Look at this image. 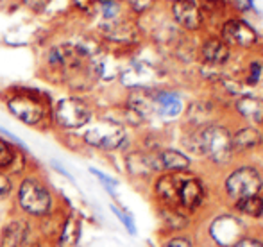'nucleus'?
<instances>
[{"label": "nucleus", "mask_w": 263, "mask_h": 247, "mask_svg": "<svg viewBox=\"0 0 263 247\" xmlns=\"http://www.w3.org/2000/svg\"><path fill=\"white\" fill-rule=\"evenodd\" d=\"M125 138H127V135H125L124 125L109 119L90 124V127L83 132V142L88 147H93V149L99 150L120 149L124 145Z\"/></svg>", "instance_id": "5"}, {"label": "nucleus", "mask_w": 263, "mask_h": 247, "mask_svg": "<svg viewBox=\"0 0 263 247\" xmlns=\"http://www.w3.org/2000/svg\"><path fill=\"white\" fill-rule=\"evenodd\" d=\"M154 102L158 104L159 111L163 115L176 117L181 113V99L176 93H172V91H161V93H158Z\"/></svg>", "instance_id": "20"}, {"label": "nucleus", "mask_w": 263, "mask_h": 247, "mask_svg": "<svg viewBox=\"0 0 263 247\" xmlns=\"http://www.w3.org/2000/svg\"><path fill=\"white\" fill-rule=\"evenodd\" d=\"M122 4H127L135 13H145L151 6H153L154 0H120Z\"/></svg>", "instance_id": "25"}, {"label": "nucleus", "mask_w": 263, "mask_h": 247, "mask_svg": "<svg viewBox=\"0 0 263 247\" xmlns=\"http://www.w3.org/2000/svg\"><path fill=\"white\" fill-rule=\"evenodd\" d=\"M204 201V186L199 179H184L179 192V204L188 210H195Z\"/></svg>", "instance_id": "11"}, {"label": "nucleus", "mask_w": 263, "mask_h": 247, "mask_svg": "<svg viewBox=\"0 0 263 247\" xmlns=\"http://www.w3.org/2000/svg\"><path fill=\"white\" fill-rule=\"evenodd\" d=\"M254 0H236V6H238L240 11H249L253 7Z\"/></svg>", "instance_id": "32"}, {"label": "nucleus", "mask_w": 263, "mask_h": 247, "mask_svg": "<svg viewBox=\"0 0 263 247\" xmlns=\"http://www.w3.org/2000/svg\"><path fill=\"white\" fill-rule=\"evenodd\" d=\"M261 217H263V213H261Z\"/></svg>", "instance_id": "36"}, {"label": "nucleus", "mask_w": 263, "mask_h": 247, "mask_svg": "<svg viewBox=\"0 0 263 247\" xmlns=\"http://www.w3.org/2000/svg\"><path fill=\"white\" fill-rule=\"evenodd\" d=\"M172 13L176 22L181 27L188 29V31H197L202 25V13L199 9V6L192 0H179L174 2Z\"/></svg>", "instance_id": "10"}, {"label": "nucleus", "mask_w": 263, "mask_h": 247, "mask_svg": "<svg viewBox=\"0 0 263 247\" xmlns=\"http://www.w3.org/2000/svg\"><path fill=\"white\" fill-rule=\"evenodd\" d=\"M233 247H263V244L258 240H253V238H242V240L236 242Z\"/></svg>", "instance_id": "29"}, {"label": "nucleus", "mask_w": 263, "mask_h": 247, "mask_svg": "<svg viewBox=\"0 0 263 247\" xmlns=\"http://www.w3.org/2000/svg\"><path fill=\"white\" fill-rule=\"evenodd\" d=\"M261 142H263V136L256 127L240 129L236 135L231 136L233 153H243V150L254 149V147H258Z\"/></svg>", "instance_id": "14"}, {"label": "nucleus", "mask_w": 263, "mask_h": 247, "mask_svg": "<svg viewBox=\"0 0 263 247\" xmlns=\"http://www.w3.org/2000/svg\"><path fill=\"white\" fill-rule=\"evenodd\" d=\"M93 120L91 106L79 95H66L52 104V124L63 131H79Z\"/></svg>", "instance_id": "3"}, {"label": "nucleus", "mask_w": 263, "mask_h": 247, "mask_svg": "<svg viewBox=\"0 0 263 247\" xmlns=\"http://www.w3.org/2000/svg\"><path fill=\"white\" fill-rule=\"evenodd\" d=\"M236 208H238V212H242L243 215L261 217V213H263V199H260L258 195L240 199V201L236 202Z\"/></svg>", "instance_id": "22"}, {"label": "nucleus", "mask_w": 263, "mask_h": 247, "mask_svg": "<svg viewBox=\"0 0 263 247\" xmlns=\"http://www.w3.org/2000/svg\"><path fill=\"white\" fill-rule=\"evenodd\" d=\"M202 56L206 61L222 65L229 60V47L218 38H208L202 45Z\"/></svg>", "instance_id": "18"}, {"label": "nucleus", "mask_w": 263, "mask_h": 247, "mask_svg": "<svg viewBox=\"0 0 263 247\" xmlns=\"http://www.w3.org/2000/svg\"><path fill=\"white\" fill-rule=\"evenodd\" d=\"M168 2H179V0H168Z\"/></svg>", "instance_id": "35"}, {"label": "nucleus", "mask_w": 263, "mask_h": 247, "mask_svg": "<svg viewBox=\"0 0 263 247\" xmlns=\"http://www.w3.org/2000/svg\"><path fill=\"white\" fill-rule=\"evenodd\" d=\"M81 220L76 215H70L65 220L59 235V245L58 247H79L81 242Z\"/></svg>", "instance_id": "15"}, {"label": "nucleus", "mask_w": 263, "mask_h": 247, "mask_svg": "<svg viewBox=\"0 0 263 247\" xmlns=\"http://www.w3.org/2000/svg\"><path fill=\"white\" fill-rule=\"evenodd\" d=\"M242 233L243 230L240 220L231 215L217 217L210 226V235L222 247H233L236 242L242 240Z\"/></svg>", "instance_id": "8"}, {"label": "nucleus", "mask_w": 263, "mask_h": 247, "mask_svg": "<svg viewBox=\"0 0 263 247\" xmlns=\"http://www.w3.org/2000/svg\"><path fill=\"white\" fill-rule=\"evenodd\" d=\"M222 42L226 45L251 47L256 43V32L243 20H228L222 25Z\"/></svg>", "instance_id": "9"}, {"label": "nucleus", "mask_w": 263, "mask_h": 247, "mask_svg": "<svg viewBox=\"0 0 263 247\" xmlns=\"http://www.w3.org/2000/svg\"><path fill=\"white\" fill-rule=\"evenodd\" d=\"M2 101L9 115L27 127L47 129L52 124V102L38 88L13 86L4 93Z\"/></svg>", "instance_id": "2"}, {"label": "nucleus", "mask_w": 263, "mask_h": 247, "mask_svg": "<svg viewBox=\"0 0 263 247\" xmlns=\"http://www.w3.org/2000/svg\"><path fill=\"white\" fill-rule=\"evenodd\" d=\"M165 247H192V244L186 238H172L170 242H166Z\"/></svg>", "instance_id": "30"}, {"label": "nucleus", "mask_w": 263, "mask_h": 247, "mask_svg": "<svg viewBox=\"0 0 263 247\" xmlns=\"http://www.w3.org/2000/svg\"><path fill=\"white\" fill-rule=\"evenodd\" d=\"M16 2H20L22 6H25L31 11H34V13H40V11L45 9L47 4H49L50 0H16Z\"/></svg>", "instance_id": "26"}, {"label": "nucleus", "mask_w": 263, "mask_h": 247, "mask_svg": "<svg viewBox=\"0 0 263 247\" xmlns=\"http://www.w3.org/2000/svg\"><path fill=\"white\" fill-rule=\"evenodd\" d=\"M159 165L166 170H174V172H183L190 167V160L184 156L183 153L174 149H166L159 154Z\"/></svg>", "instance_id": "19"}, {"label": "nucleus", "mask_w": 263, "mask_h": 247, "mask_svg": "<svg viewBox=\"0 0 263 247\" xmlns=\"http://www.w3.org/2000/svg\"><path fill=\"white\" fill-rule=\"evenodd\" d=\"M90 172L95 176V178L99 179V181L102 183V186H104L107 192H111V194H115L113 188H115V186H118V181H117V179L111 178V176H107V174H104V172H101V170H99V168H95V167H90Z\"/></svg>", "instance_id": "24"}, {"label": "nucleus", "mask_w": 263, "mask_h": 247, "mask_svg": "<svg viewBox=\"0 0 263 247\" xmlns=\"http://www.w3.org/2000/svg\"><path fill=\"white\" fill-rule=\"evenodd\" d=\"M27 226L20 220H13L2 230L0 235V247H20L25 240Z\"/></svg>", "instance_id": "16"}, {"label": "nucleus", "mask_w": 263, "mask_h": 247, "mask_svg": "<svg viewBox=\"0 0 263 247\" xmlns=\"http://www.w3.org/2000/svg\"><path fill=\"white\" fill-rule=\"evenodd\" d=\"M194 150L206 154L215 163H226L233 156L231 135L222 125H210L195 135Z\"/></svg>", "instance_id": "4"}, {"label": "nucleus", "mask_w": 263, "mask_h": 247, "mask_svg": "<svg viewBox=\"0 0 263 247\" xmlns=\"http://www.w3.org/2000/svg\"><path fill=\"white\" fill-rule=\"evenodd\" d=\"M52 167H54V168H55V170H58V172H61V174L65 176V178H68L70 181H73V178H72V176L68 174V172L65 170V167H63V165H59V163H55V161H52Z\"/></svg>", "instance_id": "33"}, {"label": "nucleus", "mask_w": 263, "mask_h": 247, "mask_svg": "<svg viewBox=\"0 0 263 247\" xmlns=\"http://www.w3.org/2000/svg\"><path fill=\"white\" fill-rule=\"evenodd\" d=\"M0 136H4L6 140H9L11 143H14L16 147H22V149H25V143H24V140L22 138H18L16 135H13V132L9 131V129H6L2 124H0Z\"/></svg>", "instance_id": "27"}, {"label": "nucleus", "mask_w": 263, "mask_h": 247, "mask_svg": "<svg viewBox=\"0 0 263 247\" xmlns=\"http://www.w3.org/2000/svg\"><path fill=\"white\" fill-rule=\"evenodd\" d=\"M18 204L29 215L42 217L52 208V195L42 181L36 178H25L18 188Z\"/></svg>", "instance_id": "6"}, {"label": "nucleus", "mask_w": 263, "mask_h": 247, "mask_svg": "<svg viewBox=\"0 0 263 247\" xmlns=\"http://www.w3.org/2000/svg\"><path fill=\"white\" fill-rule=\"evenodd\" d=\"M260 72H261L260 63H253L251 65V83H256L258 77H260Z\"/></svg>", "instance_id": "31"}, {"label": "nucleus", "mask_w": 263, "mask_h": 247, "mask_svg": "<svg viewBox=\"0 0 263 247\" xmlns=\"http://www.w3.org/2000/svg\"><path fill=\"white\" fill-rule=\"evenodd\" d=\"M11 190H13V185H11L9 178L0 172V201H2V199H6L7 195L11 194Z\"/></svg>", "instance_id": "28"}, {"label": "nucleus", "mask_w": 263, "mask_h": 247, "mask_svg": "<svg viewBox=\"0 0 263 247\" xmlns=\"http://www.w3.org/2000/svg\"><path fill=\"white\" fill-rule=\"evenodd\" d=\"M95 52L84 42H59L47 47L43 52V68L47 73L55 75V79L79 90L81 81L88 83L93 75Z\"/></svg>", "instance_id": "1"}, {"label": "nucleus", "mask_w": 263, "mask_h": 247, "mask_svg": "<svg viewBox=\"0 0 263 247\" xmlns=\"http://www.w3.org/2000/svg\"><path fill=\"white\" fill-rule=\"evenodd\" d=\"M127 163V170L133 176H149L151 172L161 168L159 165V158L156 160L154 156H149L145 153H131L125 160Z\"/></svg>", "instance_id": "13"}, {"label": "nucleus", "mask_w": 263, "mask_h": 247, "mask_svg": "<svg viewBox=\"0 0 263 247\" xmlns=\"http://www.w3.org/2000/svg\"><path fill=\"white\" fill-rule=\"evenodd\" d=\"M236 109L242 117H246L247 120H253V122H263V99L260 97H246L238 99L236 102Z\"/></svg>", "instance_id": "17"}, {"label": "nucleus", "mask_w": 263, "mask_h": 247, "mask_svg": "<svg viewBox=\"0 0 263 247\" xmlns=\"http://www.w3.org/2000/svg\"><path fill=\"white\" fill-rule=\"evenodd\" d=\"M111 212H113V213H115V217H117V219L120 220L122 224H124V227L127 230V233L135 237V235H136V224H135V219H133V217L129 215L127 212H124V210L117 208L115 204H111Z\"/></svg>", "instance_id": "23"}, {"label": "nucleus", "mask_w": 263, "mask_h": 247, "mask_svg": "<svg viewBox=\"0 0 263 247\" xmlns=\"http://www.w3.org/2000/svg\"><path fill=\"white\" fill-rule=\"evenodd\" d=\"M202 4H204V7H208V9H215V7L220 4V0H201Z\"/></svg>", "instance_id": "34"}, {"label": "nucleus", "mask_w": 263, "mask_h": 247, "mask_svg": "<svg viewBox=\"0 0 263 247\" xmlns=\"http://www.w3.org/2000/svg\"><path fill=\"white\" fill-rule=\"evenodd\" d=\"M261 185H263L261 178L256 168L242 167V168H236L228 178V181H226V190H228V194L231 195L233 199L240 201V199L258 195V192L261 190Z\"/></svg>", "instance_id": "7"}, {"label": "nucleus", "mask_w": 263, "mask_h": 247, "mask_svg": "<svg viewBox=\"0 0 263 247\" xmlns=\"http://www.w3.org/2000/svg\"><path fill=\"white\" fill-rule=\"evenodd\" d=\"M184 179L177 178V176H163L156 183V194L165 204L174 206L179 202V192L183 186Z\"/></svg>", "instance_id": "12"}, {"label": "nucleus", "mask_w": 263, "mask_h": 247, "mask_svg": "<svg viewBox=\"0 0 263 247\" xmlns=\"http://www.w3.org/2000/svg\"><path fill=\"white\" fill-rule=\"evenodd\" d=\"M16 158H18L16 145L11 143L9 140H6L4 136H0V172L13 167Z\"/></svg>", "instance_id": "21"}]
</instances>
